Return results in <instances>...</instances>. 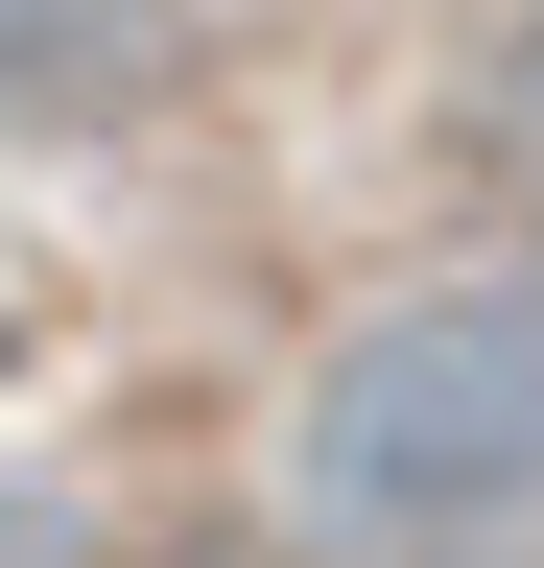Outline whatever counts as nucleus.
Masks as SVG:
<instances>
[{
    "instance_id": "nucleus-1",
    "label": "nucleus",
    "mask_w": 544,
    "mask_h": 568,
    "mask_svg": "<svg viewBox=\"0 0 544 568\" xmlns=\"http://www.w3.org/2000/svg\"><path fill=\"white\" fill-rule=\"evenodd\" d=\"M331 568H544V284H402L308 379Z\"/></svg>"
},
{
    "instance_id": "nucleus-2",
    "label": "nucleus",
    "mask_w": 544,
    "mask_h": 568,
    "mask_svg": "<svg viewBox=\"0 0 544 568\" xmlns=\"http://www.w3.org/2000/svg\"><path fill=\"white\" fill-rule=\"evenodd\" d=\"M189 71V0H0V142H119Z\"/></svg>"
},
{
    "instance_id": "nucleus-3",
    "label": "nucleus",
    "mask_w": 544,
    "mask_h": 568,
    "mask_svg": "<svg viewBox=\"0 0 544 568\" xmlns=\"http://www.w3.org/2000/svg\"><path fill=\"white\" fill-rule=\"evenodd\" d=\"M473 119H497V190L544 213V0H521V24H497V71H473Z\"/></svg>"
},
{
    "instance_id": "nucleus-4",
    "label": "nucleus",
    "mask_w": 544,
    "mask_h": 568,
    "mask_svg": "<svg viewBox=\"0 0 544 568\" xmlns=\"http://www.w3.org/2000/svg\"><path fill=\"white\" fill-rule=\"evenodd\" d=\"M0 568H72V521H48V497H24V474H0Z\"/></svg>"
}]
</instances>
